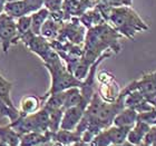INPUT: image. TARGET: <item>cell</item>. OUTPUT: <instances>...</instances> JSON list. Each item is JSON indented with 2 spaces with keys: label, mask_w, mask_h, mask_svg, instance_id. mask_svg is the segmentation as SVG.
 Instances as JSON below:
<instances>
[{
  "label": "cell",
  "mask_w": 156,
  "mask_h": 146,
  "mask_svg": "<svg viewBox=\"0 0 156 146\" xmlns=\"http://www.w3.org/2000/svg\"><path fill=\"white\" fill-rule=\"evenodd\" d=\"M128 87H129V89L138 91L145 97L154 94L156 91V72L144 75L142 78L130 83L128 85Z\"/></svg>",
  "instance_id": "8"
},
{
  "label": "cell",
  "mask_w": 156,
  "mask_h": 146,
  "mask_svg": "<svg viewBox=\"0 0 156 146\" xmlns=\"http://www.w3.org/2000/svg\"><path fill=\"white\" fill-rule=\"evenodd\" d=\"M151 128V125H148L145 122L142 120H137L134 124V126L128 130L127 134L126 142H128L132 145H143L144 137Z\"/></svg>",
  "instance_id": "12"
},
{
  "label": "cell",
  "mask_w": 156,
  "mask_h": 146,
  "mask_svg": "<svg viewBox=\"0 0 156 146\" xmlns=\"http://www.w3.org/2000/svg\"><path fill=\"white\" fill-rule=\"evenodd\" d=\"M79 104H84L83 101V95H81L80 87H70L65 91V104H64V110L66 108L76 106ZM87 106V105H86Z\"/></svg>",
  "instance_id": "18"
},
{
  "label": "cell",
  "mask_w": 156,
  "mask_h": 146,
  "mask_svg": "<svg viewBox=\"0 0 156 146\" xmlns=\"http://www.w3.org/2000/svg\"><path fill=\"white\" fill-rule=\"evenodd\" d=\"M7 0H0V13L3 12V7L6 5Z\"/></svg>",
  "instance_id": "28"
},
{
  "label": "cell",
  "mask_w": 156,
  "mask_h": 146,
  "mask_svg": "<svg viewBox=\"0 0 156 146\" xmlns=\"http://www.w3.org/2000/svg\"><path fill=\"white\" fill-rule=\"evenodd\" d=\"M137 120L145 122L151 126L156 125V107L151 110H147V112L138 113L137 114Z\"/></svg>",
  "instance_id": "23"
},
{
  "label": "cell",
  "mask_w": 156,
  "mask_h": 146,
  "mask_svg": "<svg viewBox=\"0 0 156 146\" xmlns=\"http://www.w3.org/2000/svg\"><path fill=\"white\" fill-rule=\"evenodd\" d=\"M137 114L138 113L135 109H133V108H129V107L123 108L115 116L113 125L132 128L134 126V124L137 122Z\"/></svg>",
  "instance_id": "13"
},
{
  "label": "cell",
  "mask_w": 156,
  "mask_h": 146,
  "mask_svg": "<svg viewBox=\"0 0 156 146\" xmlns=\"http://www.w3.org/2000/svg\"><path fill=\"white\" fill-rule=\"evenodd\" d=\"M130 128L128 127L111 125L107 128H104L98 134H96L89 145L95 146H108V145H123L126 142L127 134Z\"/></svg>",
  "instance_id": "5"
},
{
  "label": "cell",
  "mask_w": 156,
  "mask_h": 146,
  "mask_svg": "<svg viewBox=\"0 0 156 146\" xmlns=\"http://www.w3.org/2000/svg\"><path fill=\"white\" fill-rule=\"evenodd\" d=\"M0 116L6 117L10 122H12L19 117L18 108H13L9 106L1 96H0Z\"/></svg>",
  "instance_id": "21"
},
{
  "label": "cell",
  "mask_w": 156,
  "mask_h": 146,
  "mask_svg": "<svg viewBox=\"0 0 156 146\" xmlns=\"http://www.w3.org/2000/svg\"><path fill=\"white\" fill-rule=\"evenodd\" d=\"M44 104V98L38 97L36 95H25L18 106V112L19 115L21 116H26V115H30L38 112L40 108L42 107Z\"/></svg>",
  "instance_id": "10"
},
{
  "label": "cell",
  "mask_w": 156,
  "mask_h": 146,
  "mask_svg": "<svg viewBox=\"0 0 156 146\" xmlns=\"http://www.w3.org/2000/svg\"><path fill=\"white\" fill-rule=\"evenodd\" d=\"M114 25L115 29L123 36L134 39V36L140 31H145L148 26L136 11H134L130 6L111 7L107 20Z\"/></svg>",
  "instance_id": "2"
},
{
  "label": "cell",
  "mask_w": 156,
  "mask_h": 146,
  "mask_svg": "<svg viewBox=\"0 0 156 146\" xmlns=\"http://www.w3.org/2000/svg\"><path fill=\"white\" fill-rule=\"evenodd\" d=\"M11 89H12V83L7 80L6 78L0 74V96L6 101V103L9 106L17 108L16 105L13 104L12 98H11Z\"/></svg>",
  "instance_id": "20"
},
{
  "label": "cell",
  "mask_w": 156,
  "mask_h": 146,
  "mask_svg": "<svg viewBox=\"0 0 156 146\" xmlns=\"http://www.w3.org/2000/svg\"><path fill=\"white\" fill-rule=\"evenodd\" d=\"M44 7L49 10V12L60 11L64 8V0H44Z\"/></svg>",
  "instance_id": "24"
},
{
  "label": "cell",
  "mask_w": 156,
  "mask_h": 146,
  "mask_svg": "<svg viewBox=\"0 0 156 146\" xmlns=\"http://www.w3.org/2000/svg\"><path fill=\"white\" fill-rule=\"evenodd\" d=\"M143 145L147 146H156V125L151 126L148 132L146 133L145 137H144Z\"/></svg>",
  "instance_id": "25"
},
{
  "label": "cell",
  "mask_w": 156,
  "mask_h": 146,
  "mask_svg": "<svg viewBox=\"0 0 156 146\" xmlns=\"http://www.w3.org/2000/svg\"><path fill=\"white\" fill-rule=\"evenodd\" d=\"M9 125L20 135L30 132L46 133L49 130V112L41 107L38 112L30 115H19L18 118L10 122Z\"/></svg>",
  "instance_id": "4"
},
{
  "label": "cell",
  "mask_w": 156,
  "mask_h": 146,
  "mask_svg": "<svg viewBox=\"0 0 156 146\" xmlns=\"http://www.w3.org/2000/svg\"><path fill=\"white\" fill-rule=\"evenodd\" d=\"M86 107H87L86 105L79 104L76 105V106L66 108L64 110V114H62V122H60V128L68 130H75L76 127H77L78 123L80 122V119L84 116Z\"/></svg>",
  "instance_id": "7"
},
{
  "label": "cell",
  "mask_w": 156,
  "mask_h": 146,
  "mask_svg": "<svg viewBox=\"0 0 156 146\" xmlns=\"http://www.w3.org/2000/svg\"><path fill=\"white\" fill-rule=\"evenodd\" d=\"M62 21H57V20L52 19L51 17H48V19L46 20L40 30V35L47 40H54L57 39L59 35V31L62 29Z\"/></svg>",
  "instance_id": "15"
},
{
  "label": "cell",
  "mask_w": 156,
  "mask_h": 146,
  "mask_svg": "<svg viewBox=\"0 0 156 146\" xmlns=\"http://www.w3.org/2000/svg\"><path fill=\"white\" fill-rule=\"evenodd\" d=\"M46 69L50 74L51 78V84L49 91L46 93V96L52 94V93H57V91H66L70 87H80L81 81L80 79L75 77V75L72 72H69L68 68L62 62V57L55 59L50 62H45L44 64Z\"/></svg>",
  "instance_id": "3"
},
{
  "label": "cell",
  "mask_w": 156,
  "mask_h": 146,
  "mask_svg": "<svg viewBox=\"0 0 156 146\" xmlns=\"http://www.w3.org/2000/svg\"><path fill=\"white\" fill-rule=\"evenodd\" d=\"M0 145L17 146L20 145V134H18L10 125L0 126Z\"/></svg>",
  "instance_id": "16"
},
{
  "label": "cell",
  "mask_w": 156,
  "mask_h": 146,
  "mask_svg": "<svg viewBox=\"0 0 156 146\" xmlns=\"http://www.w3.org/2000/svg\"><path fill=\"white\" fill-rule=\"evenodd\" d=\"M52 132L47 130L46 133H40V132H30L20 135V145H48L52 144L51 138Z\"/></svg>",
  "instance_id": "11"
},
{
  "label": "cell",
  "mask_w": 156,
  "mask_h": 146,
  "mask_svg": "<svg viewBox=\"0 0 156 146\" xmlns=\"http://www.w3.org/2000/svg\"><path fill=\"white\" fill-rule=\"evenodd\" d=\"M105 3H107L111 7H124V6H132L133 0H101Z\"/></svg>",
  "instance_id": "27"
},
{
  "label": "cell",
  "mask_w": 156,
  "mask_h": 146,
  "mask_svg": "<svg viewBox=\"0 0 156 146\" xmlns=\"http://www.w3.org/2000/svg\"><path fill=\"white\" fill-rule=\"evenodd\" d=\"M3 12H6L10 17L17 19V18H20L26 15H30V10L23 0H15V1L6 2L3 7Z\"/></svg>",
  "instance_id": "14"
},
{
  "label": "cell",
  "mask_w": 156,
  "mask_h": 146,
  "mask_svg": "<svg viewBox=\"0 0 156 146\" xmlns=\"http://www.w3.org/2000/svg\"><path fill=\"white\" fill-rule=\"evenodd\" d=\"M49 15H50L49 10L47 8H45V7L38 9L35 12L30 13V17H31V31L35 35H40L42 25H44L46 20L48 19Z\"/></svg>",
  "instance_id": "17"
},
{
  "label": "cell",
  "mask_w": 156,
  "mask_h": 146,
  "mask_svg": "<svg viewBox=\"0 0 156 146\" xmlns=\"http://www.w3.org/2000/svg\"><path fill=\"white\" fill-rule=\"evenodd\" d=\"M52 144L56 145H77L81 144V134L76 130H68L59 128L57 132H52Z\"/></svg>",
  "instance_id": "9"
},
{
  "label": "cell",
  "mask_w": 156,
  "mask_h": 146,
  "mask_svg": "<svg viewBox=\"0 0 156 146\" xmlns=\"http://www.w3.org/2000/svg\"><path fill=\"white\" fill-rule=\"evenodd\" d=\"M16 26L20 41V37L23 36V34H26L27 31L31 30V17H30V15H26V16H23L20 18H17Z\"/></svg>",
  "instance_id": "22"
},
{
  "label": "cell",
  "mask_w": 156,
  "mask_h": 146,
  "mask_svg": "<svg viewBox=\"0 0 156 146\" xmlns=\"http://www.w3.org/2000/svg\"><path fill=\"white\" fill-rule=\"evenodd\" d=\"M80 23L85 27L90 28V27H94L96 25L105 23V19L104 17H103V15L101 13V11L96 8L94 10H89L87 12L83 13V16L80 18Z\"/></svg>",
  "instance_id": "19"
},
{
  "label": "cell",
  "mask_w": 156,
  "mask_h": 146,
  "mask_svg": "<svg viewBox=\"0 0 156 146\" xmlns=\"http://www.w3.org/2000/svg\"><path fill=\"white\" fill-rule=\"evenodd\" d=\"M19 41V36L17 33L16 19L7 15L0 13V45L5 52H8L12 45Z\"/></svg>",
  "instance_id": "6"
},
{
  "label": "cell",
  "mask_w": 156,
  "mask_h": 146,
  "mask_svg": "<svg viewBox=\"0 0 156 146\" xmlns=\"http://www.w3.org/2000/svg\"><path fill=\"white\" fill-rule=\"evenodd\" d=\"M122 37L115 28L107 23L96 25L88 28L84 40V52L81 59L88 65H93L105 52H120L119 39Z\"/></svg>",
  "instance_id": "1"
},
{
  "label": "cell",
  "mask_w": 156,
  "mask_h": 146,
  "mask_svg": "<svg viewBox=\"0 0 156 146\" xmlns=\"http://www.w3.org/2000/svg\"><path fill=\"white\" fill-rule=\"evenodd\" d=\"M30 10V13L35 12L44 7V0H23Z\"/></svg>",
  "instance_id": "26"
}]
</instances>
